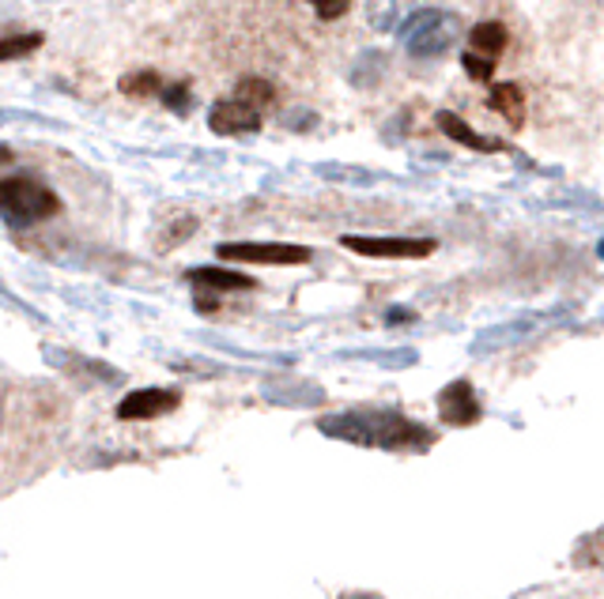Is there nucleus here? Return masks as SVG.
<instances>
[{
    "instance_id": "obj_7",
    "label": "nucleus",
    "mask_w": 604,
    "mask_h": 599,
    "mask_svg": "<svg viewBox=\"0 0 604 599\" xmlns=\"http://www.w3.org/2000/svg\"><path fill=\"white\" fill-rule=\"evenodd\" d=\"M178 404H182V396H178L174 389H141V392H129V396L121 400L118 418H125V423H136V418H159V415L174 412Z\"/></svg>"
},
{
    "instance_id": "obj_4",
    "label": "nucleus",
    "mask_w": 604,
    "mask_h": 599,
    "mask_svg": "<svg viewBox=\"0 0 604 599\" xmlns=\"http://www.w3.org/2000/svg\"><path fill=\"white\" fill-rule=\"evenodd\" d=\"M345 249L359 253V257L374 260H420L435 253L431 237H363V234H345L340 237Z\"/></svg>"
},
{
    "instance_id": "obj_18",
    "label": "nucleus",
    "mask_w": 604,
    "mask_h": 599,
    "mask_svg": "<svg viewBox=\"0 0 604 599\" xmlns=\"http://www.w3.org/2000/svg\"><path fill=\"white\" fill-rule=\"evenodd\" d=\"M162 98H167L170 110L185 113V102H190V87H185V84H178V87H162Z\"/></svg>"
},
{
    "instance_id": "obj_11",
    "label": "nucleus",
    "mask_w": 604,
    "mask_h": 599,
    "mask_svg": "<svg viewBox=\"0 0 604 599\" xmlns=\"http://www.w3.org/2000/svg\"><path fill=\"white\" fill-rule=\"evenodd\" d=\"M506 46H510V35H506V27L499 20H484L469 30V49L480 57H487V61H499V57L506 53Z\"/></svg>"
},
{
    "instance_id": "obj_5",
    "label": "nucleus",
    "mask_w": 604,
    "mask_h": 599,
    "mask_svg": "<svg viewBox=\"0 0 604 599\" xmlns=\"http://www.w3.org/2000/svg\"><path fill=\"white\" fill-rule=\"evenodd\" d=\"M404 38H408V46H412L415 57H431L454 38V20L450 15H438V12H420L412 20V27L404 30Z\"/></svg>"
},
{
    "instance_id": "obj_6",
    "label": "nucleus",
    "mask_w": 604,
    "mask_h": 599,
    "mask_svg": "<svg viewBox=\"0 0 604 599\" xmlns=\"http://www.w3.org/2000/svg\"><path fill=\"white\" fill-rule=\"evenodd\" d=\"M208 129L219 136H246L261 129V110H253L242 98H227V102H216L208 113Z\"/></svg>"
},
{
    "instance_id": "obj_15",
    "label": "nucleus",
    "mask_w": 604,
    "mask_h": 599,
    "mask_svg": "<svg viewBox=\"0 0 604 599\" xmlns=\"http://www.w3.org/2000/svg\"><path fill=\"white\" fill-rule=\"evenodd\" d=\"M121 95H129V98H155V95H162V80L155 76V72H136V76L121 80Z\"/></svg>"
},
{
    "instance_id": "obj_10",
    "label": "nucleus",
    "mask_w": 604,
    "mask_h": 599,
    "mask_svg": "<svg viewBox=\"0 0 604 599\" xmlns=\"http://www.w3.org/2000/svg\"><path fill=\"white\" fill-rule=\"evenodd\" d=\"M438 129H443L446 136L457 139L461 147H472V151H484V155H492V151H503V139H487V136H480L472 125H464L461 118H457L454 110H438Z\"/></svg>"
},
{
    "instance_id": "obj_9",
    "label": "nucleus",
    "mask_w": 604,
    "mask_h": 599,
    "mask_svg": "<svg viewBox=\"0 0 604 599\" xmlns=\"http://www.w3.org/2000/svg\"><path fill=\"white\" fill-rule=\"evenodd\" d=\"M190 283L197 291H212V294H224V291H253V279L246 272H234V268H193Z\"/></svg>"
},
{
    "instance_id": "obj_17",
    "label": "nucleus",
    "mask_w": 604,
    "mask_h": 599,
    "mask_svg": "<svg viewBox=\"0 0 604 599\" xmlns=\"http://www.w3.org/2000/svg\"><path fill=\"white\" fill-rule=\"evenodd\" d=\"M310 4H314V12H317V20H340V15L348 12V8H352V0H310Z\"/></svg>"
},
{
    "instance_id": "obj_14",
    "label": "nucleus",
    "mask_w": 604,
    "mask_h": 599,
    "mask_svg": "<svg viewBox=\"0 0 604 599\" xmlns=\"http://www.w3.org/2000/svg\"><path fill=\"white\" fill-rule=\"evenodd\" d=\"M234 98H242V102H250L253 110H265V106H273V84L268 80H261V76H246L239 87H234Z\"/></svg>"
},
{
    "instance_id": "obj_3",
    "label": "nucleus",
    "mask_w": 604,
    "mask_h": 599,
    "mask_svg": "<svg viewBox=\"0 0 604 599\" xmlns=\"http://www.w3.org/2000/svg\"><path fill=\"white\" fill-rule=\"evenodd\" d=\"M219 260H246V265H310L314 253L291 242H227L216 249Z\"/></svg>"
},
{
    "instance_id": "obj_16",
    "label": "nucleus",
    "mask_w": 604,
    "mask_h": 599,
    "mask_svg": "<svg viewBox=\"0 0 604 599\" xmlns=\"http://www.w3.org/2000/svg\"><path fill=\"white\" fill-rule=\"evenodd\" d=\"M461 64H464V72H469V76L476 80V84H487V80L495 76V61H487V57L472 53V49H464Z\"/></svg>"
},
{
    "instance_id": "obj_1",
    "label": "nucleus",
    "mask_w": 604,
    "mask_h": 599,
    "mask_svg": "<svg viewBox=\"0 0 604 599\" xmlns=\"http://www.w3.org/2000/svg\"><path fill=\"white\" fill-rule=\"evenodd\" d=\"M325 433L333 438L355 441V445H386V449H401V445H427L431 433L420 426L404 423L401 415L389 412H355V415H340V418H325L322 423Z\"/></svg>"
},
{
    "instance_id": "obj_8",
    "label": "nucleus",
    "mask_w": 604,
    "mask_h": 599,
    "mask_svg": "<svg viewBox=\"0 0 604 599\" xmlns=\"http://www.w3.org/2000/svg\"><path fill=\"white\" fill-rule=\"evenodd\" d=\"M438 415L443 423L450 426H472L480 423V404H476V392H472L469 381H454L438 392Z\"/></svg>"
},
{
    "instance_id": "obj_12",
    "label": "nucleus",
    "mask_w": 604,
    "mask_h": 599,
    "mask_svg": "<svg viewBox=\"0 0 604 599\" xmlns=\"http://www.w3.org/2000/svg\"><path fill=\"white\" fill-rule=\"evenodd\" d=\"M487 106H492L495 113H503L514 129L526 125V95H521L518 84H495L492 95H487Z\"/></svg>"
},
{
    "instance_id": "obj_2",
    "label": "nucleus",
    "mask_w": 604,
    "mask_h": 599,
    "mask_svg": "<svg viewBox=\"0 0 604 599\" xmlns=\"http://www.w3.org/2000/svg\"><path fill=\"white\" fill-rule=\"evenodd\" d=\"M61 200L35 178H4L0 182V216L8 227H31L57 216Z\"/></svg>"
},
{
    "instance_id": "obj_13",
    "label": "nucleus",
    "mask_w": 604,
    "mask_h": 599,
    "mask_svg": "<svg viewBox=\"0 0 604 599\" xmlns=\"http://www.w3.org/2000/svg\"><path fill=\"white\" fill-rule=\"evenodd\" d=\"M43 46L38 30H23V35H0V61H20V57L35 53Z\"/></svg>"
}]
</instances>
